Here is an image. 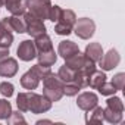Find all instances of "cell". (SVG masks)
<instances>
[{"label":"cell","instance_id":"cell-24","mask_svg":"<svg viewBox=\"0 0 125 125\" xmlns=\"http://www.w3.org/2000/svg\"><path fill=\"white\" fill-rule=\"evenodd\" d=\"M122 118H124L122 112H115V110H112L109 107L103 109V119L107 121L109 124H119L122 121Z\"/></svg>","mask_w":125,"mask_h":125},{"label":"cell","instance_id":"cell-9","mask_svg":"<svg viewBox=\"0 0 125 125\" xmlns=\"http://www.w3.org/2000/svg\"><path fill=\"white\" fill-rule=\"evenodd\" d=\"M80 52V47L77 43L71 41V40H63V41H60L59 43V47H57V54L60 57H63V59H68L71 56H74L75 53Z\"/></svg>","mask_w":125,"mask_h":125},{"label":"cell","instance_id":"cell-27","mask_svg":"<svg viewBox=\"0 0 125 125\" xmlns=\"http://www.w3.org/2000/svg\"><path fill=\"white\" fill-rule=\"evenodd\" d=\"M106 107H109V109H112V110H115V112H124V103H122V100L119 99V97H116V96H113V97H109L107 100H106Z\"/></svg>","mask_w":125,"mask_h":125},{"label":"cell","instance_id":"cell-20","mask_svg":"<svg viewBox=\"0 0 125 125\" xmlns=\"http://www.w3.org/2000/svg\"><path fill=\"white\" fill-rule=\"evenodd\" d=\"M43 96L47 97L53 103V102H59L62 99L63 91H62V88H57V87H44L43 88Z\"/></svg>","mask_w":125,"mask_h":125},{"label":"cell","instance_id":"cell-34","mask_svg":"<svg viewBox=\"0 0 125 125\" xmlns=\"http://www.w3.org/2000/svg\"><path fill=\"white\" fill-rule=\"evenodd\" d=\"M72 30H74L72 27L65 25V24H62V22H56V25H54V32L57 35H69L72 32Z\"/></svg>","mask_w":125,"mask_h":125},{"label":"cell","instance_id":"cell-30","mask_svg":"<svg viewBox=\"0 0 125 125\" xmlns=\"http://www.w3.org/2000/svg\"><path fill=\"white\" fill-rule=\"evenodd\" d=\"M6 121H8V124H10V125H15V124H27V121H25V118L22 116L21 110H18V112H13V110H12V113L6 118Z\"/></svg>","mask_w":125,"mask_h":125},{"label":"cell","instance_id":"cell-19","mask_svg":"<svg viewBox=\"0 0 125 125\" xmlns=\"http://www.w3.org/2000/svg\"><path fill=\"white\" fill-rule=\"evenodd\" d=\"M88 113L85 115V122L87 124H102L103 119V109L100 106H94L93 109L87 110Z\"/></svg>","mask_w":125,"mask_h":125},{"label":"cell","instance_id":"cell-5","mask_svg":"<svg viewBox=\"0 0 125 125\" xmlns=\"http://www.w3.org/2000/svg\"><path fill=\"white\" fill-rule=\"evenodd\" d=\"M16 53H18V57H19L21 60H24V62H30V60L35 59V57H37V49H35L34 41H31V40H24V41H21V44H19Z\"/></svg>","mask_w":125,"mask_h":125},{"label":"cell","instance_id":"cell-1","mask_svg":"<svg viewBox=\"0 0 125 125\" xmlns=\"http://www.w3.org/2000/svg\"><path fill=\"white\" fill-rule=\"evenodd\" d=\"M25 8L28 9L31 15L40 18L41 21H46L49 19L52 3H50V0H25Z\"/></svg>","mask_w":125,"mask_h":125},{"label":"cell","instance_id":"cell-17","mask_svg":"<svg viewBox=\"0 0 125 125\" xmlns=\"http://www.w3.org/2000/svg\"><path fill=\"white\" fill-rule=\"evenodd\" d=\"M34 44H35V49H37V53L40 52H47L50 49H53V43H52V38L44 32L41 35H37L35 40H34Z\"/></svg>","mask_w":125,"mask_h":125},{"label":"cell","instance_id":"cell-18","mask_svg":"<svg viewBox=\"0 0 125 125\" xmlns=\"http://www.w3.org/2000/svg\"><path fill=\"white\" fill-rule=\"evenodd\" d=\"M106 74L103 71H97L94 69L91 74H90V78H88V87H91L93 90H97L104 81H106Z\"/></svg>","mask_w":125,"mask_h":125},{"label":"cell","instance_id":"cell-8","mask_svg":"<svg viewBox=\"0 0 125 125\" xmlns=\"http://www.w3.org/2000/svg\"><path fill=\"white\" fill-rule=\"evenodd\" d=\"M97 103H99V97H97V94H94L91 91L81 93L78 96V99H77V106L84 112L93 109L94 106H97Z\"/></svg>","mask_w":125,"mask_h":125},{"label":"cell","instance_id":"cell-12","mask_svg":"<svg viewBox=\"0 0 125 125\" xmlns=\"http://www.w3.org/2000/svg\"><path fill=\"white\" fill-rule=\"evenodd\" d=\"M87 60H88V57H87L84 53H80V52H78V53H75L74 56L65 59V65H66L68 68L74 69V71H78V69H81V68L87 63Z\"/></svg>","mask_w":125,"mask_h":125},{"label":"cell","instance_id":"cell-15","mask_svg":"<svg viewBox=\"0 0 125 125\" xmlns=\"http://www.w3.org/2000/svg\"><path fill=\"white\" fill-rule=\"evenodd\" d=\"M37 59H38V63L43 65V66H52L56 63V60H57V53L50 49L47 52H40L37 53Z\"/></svg>","mask_w":125,"mask_h":125},{"label":"cell","instance_id":"cell-33","mask_svg":"<svg viewBox=\"0 0 125 125\" xmlns=\"http://www.w3.org/2000/svg\"><path fill=\"white\" fill-rule=\"evenodd\" d=\"M97 90H99V93H100L102 96H113V94L116 93V88L113 87V84H112V83H106V81H104Z\"/></svg>","mask_w":125,"mask_h":125},{"label":"cell","instance_id":"cell-21","mask_svg":"<svg viewBox=\"0 0 125 125\" xmlns=\"http://www.w3.org/2000/svg\"><path fill=\"white\" fill-rule=\"evenodd\" d=\"M75 21H77V15H75L74 10H71V9H62V13L59 16V21L57 22H62V24L69 25V27L74 28Z\"/></svg>","mask_w":125,"mask_h":125},{"label":"cell","instance_id":"cell-6","mask_svg":"<svg viewBox=\"0 0 125 125\" xmlns=\"http://www.w3.org/2000/svg\"><path fill=\"white\" fill-rule=\"evenodd\" d=\"M121 62V56H119V52L116 49H110L106 54L103 53V57L100 59V68L103 71H112L115 69Z\"/></svg>","mask_w":125,"mask_h":125},{"label":"cell","instance_id":"cell-14","mask_svg":"<svg viewBox=\"0 0 125 125\" xmlns=\"http://www.w3.org/2000/svg\"><path fill=\"white\" fill-rule=\"evenodd\" d=\"M90 60H93L94 63L100 62V59L103 57V47L100 43H90L85 47V53H84Z\"/></svg>","mask_w":125,"mask_h":125},{"label":"cell","instance_id":"cell-3","mask_svg":"<svg viewBox=\"0 0 125 125\" xmlns=\"http://www.w3.org/2000/svg\"><path fill=\"white\" fill-rule=\"evenodd\" d=\"M24 19H25V25H27V32L31 35V37H37V35H41L46 32V25H44V21H41L40 18L31 15L30 12H25L24 15Z\"/></svg>","mask_w":125,"mask_h":125},{"label":"cell","instance_id":"cell-35","mask_svg":"<svg viewBox=\"0 0 125 125\" xmlns=\"http://www.w3.org/2000/svg\"><path fill=\"white\" fill-rule=\"evenodd\" d=\"M112 84H113V87L116 88V91H121V90L124 88V84H125V74H124V72L116 74V75L113 77V80H112Z\"/></svg>","mask_w":125,"mask_h":125},{"label":"cell","instance_id":"cell-38","mask_svg":"<svg viewBox=\"0 0 125 125\" xmlns=\"http://www.w3.org/2000/svg\"><path fill=\"white\" fill-rule=\"evenodd\" d=\"M5 2H6V0H0V6H2V5H5Z\"/></svg>","mask_w":125,"mask_h":125},{"label":"cell","instance_id":"cell-22","mask_svg":"<svg viewBox=\"0 0 125 125\" xmlns=\"http://www.w3.org/2000/svg\"><path fill=\"white\" fill-rule=\"evenodd\" d=\"M31 96H32V91L31 93H19L18 94V97H16V106H18V109L21 112H28Z\"/></svg>","mask_w":125,"mask_h":125},{"label":"cell","instance_id":"cell-29","mask_svg":"<svg viewBox=\"0 0 125 125\" xmlns=\"http://www.w3.org/2000/svg\"><path fill=\"white\" fill-rule=\"evenodd\" d=\"M12 113V104L6 99H0V119H6Z\"/></svg>","mask_w":125,"mask_h":125},{"label":"cell","instance_id":"cell-26","mask_svg":"<svg viewBox=\"0 0 125 125\" xmlns=\"http://www.w3.org/2000/svg\"><path fill=\"white\" fill-rule=\"evenodd\" d=\"M57 75H59V78L63 81V83H74L75 71H74V69H71V68H68L66 65H63V66H60V69H59Z\"/></svg>","mask_w":125,"mask_h":125},{"label":"cell","instance_id":"cell-7","mask_svg":"<svg viewBox=\"0 0 125 125\" xmlns=\"http://www.w3.org/2000/svg\"><path fill=\"white\" fill-rule=\"evenodd\" d=\"M18 60L13 57H5L0 60V77L12 78L18 74Z\"/></svg>","mask_w":125,"mask_h":125},{"label":"cell","instance_id":"cell-32","mask_svg":"<svg viewBox=\"0 0 125 125\" xmlns=\"http://www.w3.org/2000/svg\"><path fill=\"white\" fill-rule=\"evenodd\" d=\"M31 71H34L35 72V75L40 78V80H43L46 75H49L50 72H52V69H50V66H43V65H40V63H37V65H34L32 68H31Z\"/></svg>","mask_w":125,"mask_h":125},{"label":"cell","instance_id":"cell-16","mask_svg":"<svg viewBox=\"0 0 125 125\" xmlns=\"http://www.w3.org/2000/svg\"><path fill=\"white\" fill-rule=\"evenodd\" d=\"M5 6H6V9H8L12 15H16V16L24 15L25 10H27L24 0H6V2H5Z\"/></svg>","mask_w":125,"mask_h":125},{"label":"cell","instance_id":"cell-13","mask_svg":"<svg viewBox=\"0 0 125 125\" xmlns=\"http://www.w3.org/2000/svg\"><path fill=\"white\" fill-rule=\"evenodd\" d=\"M6 22L10 28V31H15L18 34H24L27 32V25H25V19L24 16H16V15H12L9 18H6Z\"/></svg>","mask_w":125,"mask_h":125},{"label":"cell","instance_id":"cell-23","mask_svg":"<svg viewBox=\"0 0 125 125\" xmlns=\"http://www.w3.org/2000/svg\"><path fill=\"white\" fill-rule=\"evenodd\" d=\"M63 84L65 83L59 78V75L57 74H53V72H50L49 75H46L43 78V85L44 87H57V88H62V87H63Z\"/></svg>","mask_w":125,"mask_h":125},{"label":"cell","instance_id":"cell-31","mask_svg":"<svg viewBox=\"0 0 125 125\" xmlns=\"http://www.w3.org/2000/svg\"><path fill=\"white\" fill-rule=\"evenodd\" d=\"M13 91H15V87H13L12 83H8V81L0 83V93H2V96L9 99V97L13 96Z\"/></svg>","mask_w":125,"mask_h":125},{"label":"cell","instance_id":"cell-37","mask_svg":"<svg viewBox=\"0 0 125 125\" xmlns=\"http://www.w3.org/2000/svg\"><path fill=\"white\" fill-rule=\"evenodd\" d=\"M9 56V47H5V46H0V60L5 59Z\"/></svg>","mask_w":125,"mask_h":125},{"label":"cell","instance_id":"cell-11","mask_svg":"<svg viewBox=\"0 0 125 125\" xmlns=\"http://www.w3.org/2000/svg\"><path fill=\"white\" fill-rule=\"evenodd\" d=\"M13 43V35L12 31L6 22V19L0 21V46H5V47H10Z\"/></svg>","mask_w":125,"mask_h":125},{"label":"cell","instance_id":"cell-2","mask_svg":"<svg viewBox=\"0 0 125 125\" xmlns=\"http://www.w3.org/2000/svg\"><path fill=\"white\" fill-rule=\"evenodd\" d=\"M77 37H80L81 40H90L93 35H94V31H96V24L93 19L90 18H80L75 21V25H74V30Z\"/></svg>","mask_w":125,"mask_h":125},{"label":"cell","instance_id":"cell-10","mask_svg":"<svg viewBox=\"0 0 125 125\" xmlns=\"http://www.w3.org/2000/svg\"><path fill=\"white\" fill-rule=\"evenodd\" d=\"M40 78L35 75V72L34 71H27L22 77H21V85L25 88V90H35L37 87H38V84H40Z\"/></svg>","mask_w":125,"mask_h":125},{"label":"cell","instance_id":"cell-25","mask_svg":"<svg viewBox=\"0 0 125 125\" xmlns=\"http://www.w3.org/2000/svg\"><path fill=\"white\" fill-rule=\"evenodd\" d=\"M88 78H90V74H88L87 71H84V69H78V71H75L74 83H75L78 87L84 88V87H88Z\"/></svg>","mask_w":125,"mask_h":125},{"label":"cell","instance_id":"cell-28","mask_svg":"<svg viewBox=\"0 0 125 125\" xmlns=\"http://www.w3.org/2000/svg\"><path fill=\"white\" fill-rule=\"evenodd\" d=\"M80 90H81V87H78L75 83H65L63 87H62V91H63V94H66V96H69V97L77 96V94L80 93Z\"/></svg>","mask_w":125,"mask_h":125},{"label":"cell","instance_id":"cell-4","mask_svg":"<svg viewBox=\"0 0 125 125\" xmlns=\"http://www.w3.org/2000/svg\"><path fill=\"white\" fill-rule=\"evenodd\" d=\"M50 109H52V102H50L47 97H44L43 94H35V93H32L28 112H31V113H34V115H40V113L49 112Z\"/></svg>","mask_w":125,"mask_h":125},{"label":"cell","instance_id":"cell-36","mask_svg":"<svg viewBox=\"0 0 125 125\" xmlns=\"http://www.w3.org/2000/svg\"><path fill=\"white\" fill-rule=\"evenodd\" d=\"M60 13H62V8H60V6H56V5L52 6V8H50V12H49V21H52V22H57Z\"/></svg>","mask_w":125,"mask_h":125}]
</instances>
